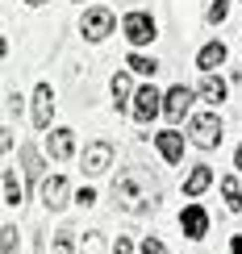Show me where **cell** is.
I'll list each match as a JSON object with an SVG mask.
<instances>
[{
    "label": "cell",
    "instance_id": "6da1fadb",
    "mask_svg": "<svg viewBox=\"0 0 242 254\" xmlns=\"http://www.w3.org/2000/svg\"><path fill=\"white\" fill-rule=\"evenodd\" d=\"M113 200H117V208H125V213H134V217L151 213V208H159V184H155L142 167H134V171L117 175V184H113Z\"/></svg>",
    "mask_w": 242,
    "mask_h": 254
},
{
    "label": "cell",
    "instance_id": "7a4b0ae2",
    "mask_svg": "<svg viewBox=\"0 0 242 254\" xmlns=\"http://www.w3.org/2000/svg\"><path fill=\"white\" fill-rule=\"evenodd\" d=\"M188 137H192L201 150L222 146V117H217V113H196V117L188 121Z\"/></svg>",
    "mask_w": 242,
    "mask_h": 254
},
{
    "label": "cell",
    "instance_id": "3957f363",
    "mask_svg": "<svg viewBox=\"0 0 242 254\" xmlns=\"http://www.w3.org/2000/svg\"><path fill=\"white\" fill-rule=\"evenodd\" d=\"M80 29H83V38H88V42H104L113 29H117V17H113L104 4H96V8H88V13H83Z\"/></svg>",
    "mask_w": 242,
    "mask_h": 254
},
{
    "label": "cell",
    "instance_id": "277c9868",
    "mask_svg": "<svg viewBox=\"0 0 242 254\" xmlns=\"http://www.w3.org/2000/svg\"><path fill=\"white\" fill-rule=\"evenodd\" d=\"M192 100H196V92L184 88V83H175L171 92H163V117L171 121V125H180L188 113H192Z\"/></svg>",
    "mask_w": 242,
    "mask_h": 254
},
{
    "label": "cell",
    "instance_id": "5b68a950",
    "mask_svg": "<svg viewBox=\"0 0 242 254\" xmlns=\"http://www.w3.org/2000/svg\"><path fill=\"white\" fill-rule=\"evenodd\" d=\"M130 113H134V121L146 125V121H155L163 113V96L155 92V83H146V88L134 92V104H130Z\"/></svg>",
    "mask_w": 242,
    "mask_h": 254
},
{
    "label": "cell",
    "instance_id": "8992f818",
    "mask_svg": "<svg viewBox=\"0 0 242 254\" xmlns=\"http://www.w3.org/2000/svg\"><path fill=\"white\" fill-rule=\"evenodd\" d=\"M38 196H42V204H46L50 213H59V208H67V179H63L59 171L42 175V179H38Z\"/></svg>",
    "mask_w": 242,
    "mask_h": 254
},
{
    "label": "cell",
    "instance_id": "52a82bcc",
    "mask_svg": "<svg viewBox=\"0 0 242 254\" xmlns=\"http://www.w3.org/2000/svg\"><path fill=\"white\" fill-rule=\"evenodd\" d=\"M121 29H125V38H130L134 46H146V42H155V34H159V25H155L151 13H125Z\"/></svg>",
    "mask_w": 242,
    "mask_h": 254
},
{
    "label": "cell",
    "instance_id": "ba28073f",
    "mask_svg": "<svg viewBox=\"0 0 242 254\" xmlns=\"http://www.w3.org/2000/svg\"><path fill=\"white\" fill-rule=\"evenodd\" d=\"M113 167V142L96 137L92 146H83V175H104Z\"/></svg>",
    "mask_w": 242,
    "mask_h": 254
},
{
    "label": "cell",
    "instance_id": "9c48e42d",
    "mask_svg": "<svg viewBox=\"0 0 242 254\" xmlns=\"http://www.w3.org/2000/svg\"><path fill=\"white\" fill-rule=\"evenodd\" d=\"M50 117H55V88H50V83H38V92H34V125L38 129H50Z\"/></svg>",
    "mask_w": 242,
    "mask_h": 254
},
{
    "label": "cell",
    "instance_id": "30bf717a",
    "mask_svg": "<svg viewBox=\"0 0 242 254\" xmlns=\"http://www.w3.org/2000/svg\"><path fill=\"white\" fill-rule=\"evenodd\" d=\"M180 225H184V238H205L209 234V213H205L201 204H184Z\"/></svg>",
    "mask_w": 242,
    "mask_h": 254
},
{
    "label": "cell",
    "instance_id": "8fae6325",
    "mask_svg": "<svg viewBox=\"0 0 242 254\" xmlns=\"http://www.w3.org/2000/svg\"><path fill=\"white\" fill-rule=\"evenodd\" d=\"M46 154L55 158V163L71 158V154H76V133H71V129H50V137H46Z\"/></svg>",
    "mask_w": 242,
    "mask_h": 254
},
{
    "label": "cell",
    "instance_id": "7c38bea8",
    "mask_svg": "<svg viewBox=\"0 0 242 254\" xmlns=\"http://www.w3.org/2000/svg\"><path fill=\"white\" fill-rule=\"evenodd\" d=\"M155 146H159L163 163H171V167L184 158V133H175V129H163L159 137H155Z\"/></svg>",
    "mask_w": 242,
    "mask_h": 254
},
{
    "label": "cell",
    "instance_id": "4fadbf2b",
    "mask_svg": "<svg viewBox=\"0 0 242 254\" xmlns=\"http://www.w3.org/2000/svg\"><path fill=\"white\" fill-rule=\"evenodd\" d=\"M209 184H213V167H205V163H201V167H192V175L184 179V196H201Z\"/></svg>",
    "mask_w": 242,
    "mask_h": 254
},
{
    "label": "cell",
    "instance_id": "5bb4252c",
    "mask_svg": "<svg viewBox=\"0 0 242 254\" xmlns=\"http://www.w3.org/2000/svg\"><path fill=\"white\" fill-rule=\"evenodd\" d=\"M222 63H226V46H222V42H209L201 55H196V67H201L205 75H209V71H217Z\"/></svg>",
    "mask_w": 242,
    "mask_h": 254
},
{
    "label": "cell",
    "instance_id": "9a60e30c",
    "mask_svg": "<svg viewBox=\"0 0 242 254\" xmlns=\"http://www.w3.org/2000/svg\"><path fill=\"white\" fill-rule=\"evenodd\" d=\"M201 96L205 104H226V79H217V71H209L201 79Z\"/></svg>",
    "mask_w": 242,
    "mask_h": 254
},
{
    "label": "cell",
    "instance_id": "2e32d148",
    "mask_svg": "<svg viewBox=\"0 0 242 254\" xmlns=\"http://www.w3.org/2000/svg\"><path fill=\"white\" fill-rule=\"evenodd\" d=\"M109 92H113V104H117V109H125V104L134 100V88H130V71H117V75H113V83H109Z\"/></svg>",
    "mask_w": 242,
    "mask_h": 254
},
{
    "label": "cell",
    "instance_id": "e0dca14e",
    "mask_svg": "<svg viewBox=\"0 0 242 254\" xmlns=\"http://www.w3.org/2000/svg\"><path fill=\"white\" fill-rule=\"evenodd\" d=\"M222 196H226V204L234 208H242V188H238V175H222Z\"/></svg>",
    "mask_w": 242,
    "mask_h": 254
},
{
    "label": "cell",
    "instance_id": "ac0fdd59",
    "mask_svg": "<svg viewBox=\"0 0 242 254\" xmlns=\"http://www.w3.org/2000/svg\"><path fill=\"white\" fill-rule=\"evenodd\" d=\"M4 204H8V208L21 204V184H17V171H13V167H4Z\"/></svg>",
    "mask_w": 242,
    "mask_h": 254
},
{
    "label": "cell",
    "instance_id": "d6986e66",
    "mask_svg": "<svg viewBox=\"0 0 242 254\" xmlns=\"http://www.w3.org/2000/svg\"><path fill=\"white\" fill-rule=\"evenodd\" d=\"M125 67H130L134 75H155V71H159V63L146 59V55H130V59H125Z\"/></svg>",
    "mask_w": 242,
    "mask_h": 254
},
{
    "label": "cell",
    "instance_id": "ffe728a7",
    "mask_svg": "<svg viewBox=\"0 0 242 254\" xmlns=\"http://www.w3.org/2000/svg\"><path fill=\"white\" fill-rule=\"evenodd\" d=\"M50 254H76V234H55V242H50Z\"/></svg>",
    "mask_w": 242,
    "mask_h": 254
},
{
    "label": "cell",
    "instance_id": "44dd1931",
    "mask_svg": "<svg viewBox=\"0 0 242 254\" xmlns=\"http://www.w3.org/2000/svg\"><path fill=\"white\" fill-rule=\"evenodd\" d=\"M205 17H209V25H222V21L230 17V4H226V0H213V4H209V13H205Z\"/></svg>",
    "mask_w": 242,
    "mask_h": 254
},
{
    "label": "cell",
    "instance_id": "7402d4cb",
    "mask_svg": "<svg viewBox=\"0 0 242 254\" xmlns=\"http://www.w3.org/2000/svg\"><path fill=\"white\" fill-rule=\"evenodd\" d=\"M80 254H104V238H100V234H83Z\"/></svg>",
    "mask_w": 242,
    "mask_h": 254
},
{
    "label": "cell",
    "instance_id": "603a6c76",
    "mask_svg": "<svg viewBox=\"0 0 242 254\" xmlns=\"http://www.w3.org/2000/svg\"><path fill=\"white\" fill-rule=\"evenodd\" d=\"M17 238H21L17 229H13V225H4V254H17V250H21V242H17Z\"/></svg>",
    "mask_w": 242,
    "mask_h": 254
},
{
    "label": "cell",
    "instance_id": "cb8c5ba5",
    "mask_svg": "<svg viewBox=\"0 0 242 254\" xmlns=\"http://www.w3.org/2000/svg\"><path fill=\"white\" fill-rule=\"evenodd\" d=\"M25 175H29V179H38V175H42V171H38V154H34V150H25Z\"/></svg>",
    "mask_w": 242,
    "mask_h": 254
},
{
    "label": "cell",
    "instance_id": "d4e9b609",
    "mask_svg": "<svg viewBox=\"0 0 242 254\" xmlns=\"http://www.w3.org/2000/svg\"><path fill=\"white\" fill-rule=\"evenodd\" d=\"M142 254H167V246H163L159 238H146V242H142Z\"/></svg>",
    "mask_w": 242,
    "mask_h": 254
},
{
    "label": "cell",
    "instance_id": "484cf974",
    "mask_svg": "<svg viewBox=\"0 0 242 254\" xmlns=\"http://www.w3.org/2000/svg\"><path fill=\"white\" fill-rule=\"evenodd\" d=\"M113 254H134V246H130V238H117V242H113Z\"/></svg>",
    "mask_w": 242,
    "mask_h": 254
},
{
    "label": "cell",
    "instance_id": "4316f807",
    "mask_svg": "<svg viewBox=\"0 0 242 254\" xmlns=\"http://www.w3.org/2000/svg\"><path fill=\"white\" fill-rule=\"evenodd\" d=\"M76 200H80V204H83V208H88V204H92V200H96V192H92V188H80V196H76Z\"/></svg>",
    "mask_w": 242,
    "mask_h": 254
},
{
    "label": "cell",
    "instance_id": "83f0119b",
    "mask_svg": "<svg viewBox=\"0 0 242 254\" xmlns=\"http://www.w3.org/2000/svg\"><path fill=\"white\" fill-rule=\"evenodd\" d=\"M230 254H242V238H234V242H230Z\"/></svg>",
    "mask_w": 242,
    "mask_h": 254
},
{
    "label": "cell",
    "instance_id": "f1b7e54d",
    "mask_svg": "<svg viewBox=\"0 0 242 254\" xmlns=\"http://www.w3.org/2000/svg\"><path fill=\"white\" fill-rule=\"evenodd\" d=\"M234 171H242V146L234 150Z\"/></svg>",
    "mask_w": 242,
    "mask_h": 254
},
{
    "label": "cell",
    "instance_id": "f546056e",
    "mask_svg": "<svg viewBox=\"0 0 242 254\" xmlns=\"http://www.w3.org/2000/svg\"><path fill=\"white\" fill-rule=\"evenodd\" d=\"M25 4H34V8H38V4H50V0H25Z\"/></svg>",
    "mask_w": 242,
    "mask_h": 254
},
{
    "label": "cell",
    "instance_id": "4dcf8cb0",
    "mask_svg": "<svg viewBox=\"0 0 242 254\" xmlns=\"http://www.w3.org/2000/svg\"><path fill=\"white\" fill-rule=\"evenodd\" d=\"M76 4H83V0H76Z\"/></svg>",
    "mask_w": 242,
    "mask_h": 254
}]
</instances>
